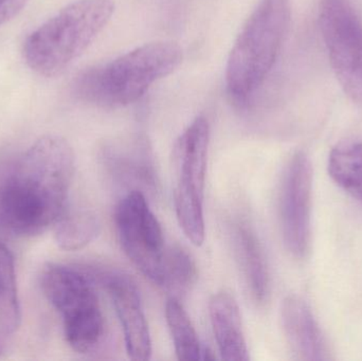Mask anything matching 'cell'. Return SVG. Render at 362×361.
<instances>
[{
  "instance_id": "cell-2",
  "label": "cell",
  "mask_w": 362,
  "mask_h": 361,
  "mask_svg": "<svg viewBox=\"0 0 362 361\" xmlns=\"http://www.w3.org/2000/svg\"><path fill=\"white\" fill-rule=\"evenodd\" d=\"M181 61L182 50L175 42H148L83 72L76 78L74 90L81 100L93 105L125 107L139 101Z\"/></svg>"
},
{
  "instance_id": "cell-8",
  "label": "cell",
  "mask_w": 362,
  "mask_h": 361,
  "mask_svg": "<svg viewBox=\"0 0 362 361\" xmlns=\"http://www.w3.org/2000/svg\"><path fill=\"white\" fill-rule=\"evenodd\" d=\"M320 28L344 93L362 104V20L348 0H321Z\"/></svg>"
},
{
  "instance_id": "cell-6",
  "label": "cell",
  "mask_w": 362,
  "mask_h": 361,
  "mask_svg": "<svg viewBox=\"0 0 362 361\" xmlns=\"http://www.w3.org/2000/svg\"><path fill=\"white\" fill-rule=\"evenodd\" d=\"M210 146V124L198 116L182 131L173 148L174 205L183 233L195 246L202 245L204 187Z\"/></svg>"
},
{
  "instance_id": "cell-20",
  "label": "cell",
  "mask_w": 362,
  "mask_h": 361,
  "mask_svg": "<svg viewBox=\"0 0 362 361\" xmlns=\"http://www.w3.org/2000/svg\"><path fill=\"white\" fill-rule=\"evenodd\" d=\"M29 0H0V25L16 16Z\"/></svg>"
},
{
  "instance_id": "cell-18",
  "label": "cell",
  "mask_w": 362,
  "mask_h": 361,
  "mask_svg": "<svg viewBox=\"0 0 362 361\" xmlns=\"http://www.w3.org/2000/svg\"><path fill=\"white\" fill-rule=\"evenodd\" d=\"M55 226V242L67 251L82 249L100 232V222L90 211H74L61 216Z\"/></svg>"
},
{
  "instance_id": "cell-1",
  "label": "cell",
  "mask_w": 362,
  "mask_h": 361,
  "mask_svg": "<svg viewBox=\"0 0 362 361\" xmlns=\"http://www.w3.org/2000/svg\"><path fill=\"white\" fill-rule=\"evenodd\" d=\"M74 169V150L64 138L37 140L0 184V230L34 237L57 224L65 213Z\"/></svg>"
},
{
  "instance_id": "cell-12",
  "label": "cell",
  "mask_w": 362,
  "mask_h": 361,
  "mask_svg": "<svg viewBox=\"0 0 362 361\" xmlns=\"http://www.w3.org/2000/svg\"><path fill=\"white\" fill-rule=\"evenodd\" d=\"M281 319L287 343L297 360H327L320 329L310 307L301 298L289 296L283 301Z\"/></svg>"
},
{
  "instance_id": "cell-4",
  "label": "cell",
  "mask_w": 362,
  "mask_h": 361,
  "mask_svg": "<svg viewBox=\"0 0 362 361\" xmlns=\"http://www.w3.org/2000/svg\"><path fill=\"white\" fill-rule=\"evenodd\" d=\"M114 12V0L68 4L25 40L23 57L28 66L48 78L62 73L95 42Z\"/></svg>"
},
{
  "instance_id": "cell-11",
  "label": "cell",
  "mask_w": 362,
  "mask_h": 361,
  "mask_svg": "<svg viewBox=\"0 0 362 361\" xmlns=\"http://www.w3.org/2000/svg\"><path fill=\"white\" fill-rule=\"evenodd\" d=\"M114 182L129 191L157 190L154 155L146 136L140 134L114 138L104 143L100 155Z\"/></svg>"
},
{
  "instance_id": "cell-17",
  "label": "cell",
  "mask_w": 362,
  "mask_h": 361,
  "mask_svg": "<svg viewBox=\"0 0 362 361\" xmlns=\"http://www.w3.org/2000/svg\"><path fill=\"white\" fill-rule=\"evenodd\" d=\"M165 317L178 360H202L204 349L187 311L176 297L167 301Z\"/></svg>"
},
{
  "instance_id": "cell-10",
  "label": "cell",
  "mask_w": 362,
  "mask_h": 361,
  "mask_svg": "<svg viewBox=\"0 0 362 361\" xmlns=\"http://www.w3.org/2000/svg\"><path fill=\"white\" fill-rule=\"evenodd\" d=\"M86 273L110 295L122 326L127 355L133 360H151L152 339L135 282L124 273L107 267H89Z\"/></svg>"
},
{
  "instance_id": "cell-19",
  "label": "cell",
  "mask_w": 362,
  "mask_h": 361,
  "mask_svg": "<svg viewBox=\"0 0 362 361\" xmlns=\"http://www.w3.org/2000/svg\"><path fill=\"white\" fill-rule=\"evenodd\" d=\"M195 262L180 246H170L160 288L173 294L185 292L196 280Z\"/></svg>"
},
{
  "instance_id": "cell-16",
  "label": "cell",
  "mask_w": 362,
  "mask_h": 361,
  "mask_svg": "<svg viewBox=\"0 0 362 361\" xmlns=\"http://www.w3.org/2000/svg\"><path fill=\"white\" fill-rule=\"evenodd\" d=\"M21 318L14 256L0 242V330L6 334L14 333Z\"/></svg>"
},
{
  "instance_id": "cell-14",
  "label": "cell",
  "mask_w": 362,
  "mask_h": 361,
  "mask_svg": "<svg viewBox=\"0 0 362 361\" xmlns=\"http://www.w3.org/2000/svg\"><path fill=\"white\" fill-rule=\"evenodd\" d=\"M231 239L250 296L257 303L265 302L269 292V273L259 237L246 223L236 222L231 227Z\"/></svg>"
},
{
  "instance_id": "cell-15",
  "label": "cell",
  "mask_w": 362,
  "mask_h": 361,
  "mask_svg": "<svg viewBox=\"0 0 362 361\" xmlns=\"http://www.w3.org/2000/svg\"><path fill=\"white\" fill-rule=\"evenodd\" d=\"M329 173L338 186L362 203V136L332 150Z\"/></svg>"
},
{
  "instance_id": "cell-7",
  "label": "cell",
  "mask_w": 362,
  "mask_h": 361,
  "mask_svg": "<svg viewBox=\"0 0 362 361\" xmlns=\"http://www.w3.org/2000/svg\"><path fill=\"white\" fill-rule=\"evenodd\" d=\"M115 224L123 251L140 273L160 288L170 246L146 194L129 191L119 201Z\"/></svg>"
},
{
  "instance_id": "cell-9",
  "label": "cell",
  "mask_w": 362,
  "mask_h": 361,
  "mask_svg": "<svg viewBox=\"0 0 362 361\" xmlns=\"http://www.w3.org/2000/svg\"><path fill=\"white\" fill-rule=\"evenodd\" d=\"M312 165L304 153L291 157L285 167L279 197L281 229L288 251L303 258L310 239Z\"/></svg>"
},
{
  "instance_id": "cell-13",
  "label": "cell",
  "mask_w": 362,
  "mask_h": 361,
  "mask_svg": "<svg viewBox=\"0 0 362 361\" xmlns=\"http://www.w3.org/2000/svg\"><path fill=\"white\" fill-rule=\"evenodd\" d=\"M209 315L221 358L227 361L249 360L242 317L233 296L225 290L213 295L209 302Z\"/></svg>"
},
{
  "instance_id": "cell-5",
  "label": "cell",
  "mask_w": 362,
  "mask_h": 361,
  "mask_svg": "<svg viewBox=\"0 0 362 361\" xmlns=\"http://www.w3.org/2000/svg\"><path fill=\"white\" fill-rule=\"evenodd\" d=\"M93 284L84 271L64 265H48L42 273V292L63 317L66 341L81 354L95 351L105 332Z\"/></svg>"
},
{
  "instance_id": "cell-3",
  "label": "cell",
  "mask_w": 362,
  "mask_h": 361,
  "mask_svg": "<svg viewBox=\"0 0 362 361\" xmlns=\"http://www.w3.org/2000/svg\"><path fill=\"white\" fill-rule=\"evenodd\" d=\"M291 19L289 0H259L240 30L226 68L228 95L245 108L272 72Z\"/></svg>"
}]
</instances>
